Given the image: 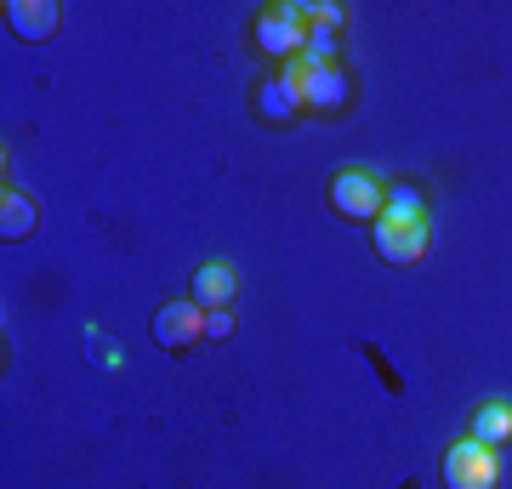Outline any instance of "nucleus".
<instances>
[{
	"label": "nucleus",
	"instance_id": "1",
	"mask_svg": "<svg viewBox=\"0 0 512 489\" xmlns=\"http://www.w3.org/2000/svg\"><path fill=\"white\" fill-rule=\"evenodd\" d=\"M427 245H433L427 217H399V211H382V217H376V251H382L393 268L421 262V256H427Z\"/></svg>",
	"mask_w": 512,
	"mask_h": 489
},
{
	"label": "nucleus",
	"instance_id": "2",
	"mask_svg": "<svg viewBox=\"0 0 512 489\" xmlns=\"http://www.w3.org/2000/svg\"><path fill=\"white\" fill-rule=\"evenodd\" d=\"M256 46L268 57H302L308 46V6H268L262 18H256Z\"/></svg>",
	"mask_w": 512,
	"mask_h": 489
},
{
	"label": "nucleus",
	"instance_id": "3",
	"mask_svg": "<svg viewBox=\"0 0 512 489\" xmlns=\"http://www.w3.org/2000/svg\"><path fill=\"white\" fill-rule=\"evenodd\" d=\"M444 489H495V450L478 438H461L444 455Z\"/></svg>",
	"mask_w": 512,
	"mask_h": 489
},
{
	"label": "nucleus",
	"instance_id": "4",
	"mask_svg": "<svg viewBox=\"0 0 512 489\" xmlns=\"http://www.w3.org/2000/svg\"><path fill=\"white\" fill-rule=\"evenodd\" d=\"M330 200H336V211L353 222H376L387 205V188L370 171H342V177L330 182Z\"/></svg>",
	"mask_w": 512,
	"mask_h": 489
},
{
	"label": "nucleus",
	"instance_id": "5",
	"mask_svg": "<svg viewBox=\"0 0 512 489\" xmlns=\"http://www.w3.org/2000/svg\"><path fill=\"white\" fill-rule=\"evenodd\" d=\"M154 336H160V347H171V353L194 347L205 336V308L194 296H188V302H165V308L154 313Z\"/></svg>",
	"mask_w": 512,
	"mask_h": 489
},
{
	"label": "nucleus",
	"instance_id": "6",
	"mask_svg": "<svg viewBox=\"0 0 512 489\" xmlns=\"http://www.w3.org/2000/svg\"><path fill=\"white\" fill-rule=\"evenodd\" d=\"M6 18H12V29H18L23 40H46V35H57L63 12L46 6V0H12V6H6Z\"/></svg>",
	"mask_w": 512,
	"mask_h": 489
},
{
	"label": "nucleus",
	"instance_id": "7",
	"mask_svg": "<svg viewBox=\"0 0 512 489\" xmlns=\"http://www.w3.org/2000/svg\"><path fill=\"white\" fill-rule=\"evenodd\" d=\"M234 290H239V279H234V268H222V262H205V268L194 273V302H200L205 313L228 308V302H234Z\"/></svg>",
	"mask_w": 512,
	"mask_h": 489
},
{
	"label": "nucleus",
	"instance_id": "8",
	"mask_svg": "<svg viewBox=\"0 0 512 489\" xmlns=\"http://www.w3.org/2000/svg\"><path fill=\"white\" fill-rule=\"evenodd\" d=\"M348 97H353V86H348V74L336 69V63H330V69H313L308 74V91H302V103H308V109H342Z\"/></svg>",
	"mask_w": 512,
	"mask_h": 489
},
{
	"label": "nucleus",
	"instance_id": "9",
	"mask_svg": "<svg viewBox=\"0 0 512 489\" xmlns=\"http://www.w3.org/2000/svg\"><path fill=\"white\" fill-rule=\"evenodd\" d=\"M473 438L478 444H512V404L507 399L484 404V410L473 416Z\"/></svg>",
	"mask_w": 512,
	"mask_h": 489
},
{
	"label": "nucleus",
	"instance_id": "10",
	"mask_svg": "<svg viewBox=\"0 0 512 489\" xmlns=\"http://www.w3.org/2000/svg\"><path fill=\"white\" fill-rule=\"evenodd\" d=\"M0 234L6 239H29L35 234V205L23 200L18 188H6V200H0Z\"/></svg>",
	"mask_w": 512,
	"mask_h": 489
},
{
	"label": "nucleus",
	"instance_id": "11",
	"mask_svg": "<svg viewBox=\"0 0 512 489\" xmlns=\"http://www.w3.org/2000/svg\"><path fill=\"white\" fill-rule=\"evenodd\" d=\"M308 74H313L308 57H291V63H285V74H279V86H285V91L296 97V103H302V91H308Z\"/></svg>",
	"mask_w": 512,
	"mask_h": 489
},
{
	"label": "nucleus",
	"instance_id": "12",
	"mask_svg": "<svg viewBox=\"0 0 512 489\" xmlns=\"http://www.w3.org/2000/svg\"><path fill=\"white\" fill-rule=\"evenodd\" d=\"M382 211H399V217H427L416 188H387V205H382Z\"/></svg>",
	"mask_w": 512,
	"mask_h": 489
},
{
	"label": "nucleus",
	"instance_id": "13",
	"mask_svg": "<svg viewBox=\"0 0 512 489\" xmlns=\"http://www.w3.org/2000/svg\"><path fill=\"white\" fill-rule=\"evenodd\" d=\"M291 109H296V97H291L285 86H279V80H274L268 91H262V114H291Z\"/></svg>",
	"mask_w": 512,
	"mask_h": 489
},
{
	"label": "nucleus",
	"instance_id": "14",
	"mask_svg": "<svg viewBox=\"0 0 512 489\" xmlns=\"http://www.w3.org/2000/svg\"><path fill=\"white\" fill-rule=\"evenodd\" d=\"M86 342H92V359H97V364H109V370H114V364H120V347H114L109 336H97V330H92Z\"/></svg>",
	"mask_w": 512,
	"mask_h": 489
},
{
	"label": "nucleus",
	"instance_id": "15",
	"mask_svg": "<svg viewBox=\"0 0 512 489\" xmlns=\"http://www.w3.org/2000/svg\"><path fill=\"white\" fill-rule=\"evenodd\" d=\"M228 330H234V313H228V308L205 313V336H228Z\"/></svg>",
	"mask_w": 512,
	"mask_h": 489
}]
</instances>
